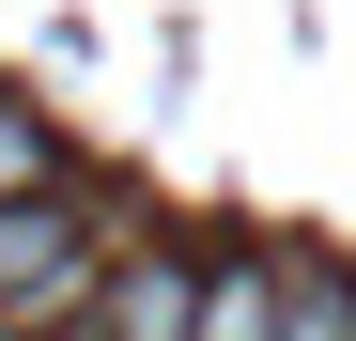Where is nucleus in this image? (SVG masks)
<instances>
[{
    "label": "nucleus",
    "instance_id": "f257e3e1",
    "mask_svg": "<svg viewBox=\"0 0 356 341\" xmlns=\"http://www.w3.org/2000/svg\"><path fill=\"white\" fill-rule=\"evenodd\" d=\"M124 248L140 233L93 217V202H16L0 217V326H93V295H108Z\"/></svg>",
    "mask_w": 356,
    "mask_h": 341
},
{
    "label": "nucleus",
    "instance_id": "f03ea898",
    "mask_svg": "<svg viewBox=\"0 0 356 341\" xmlns=\"http://www.w3.org/2000/svg\"><path fill=\"white\" fill-rule=\"evenodd\" d=\"M202 310H217V264L140 233L124 264H108V295H93V326H78V341H202Z\"/></svg>",
    "mask_w": 356,
    "mask_h": 341
},
{
    "label": "nucleus",
    "instance_id": "7ed1b4c3",
    "mask_svg": "<svg viewBox=\"0 0 356 341\" xmlns=\"http://www.w3.org/2000/svg\"><path fill=\"white\" fill-rule=\"evenodd\" d=\"M294 279H310V264L232 248V264H217V310H202V341H294Z\"/></svg>",
    "mask_w": 356,
    "mask_h": 341
},
{
    "label": "nucleus",
    "instance_id": "20e7f679",
    "mask_svg": "<svg viewBox=\"0 0 356 341\" xmlns=\"http://www.w3.org/2000/svg\"><path fill=\"white\" fill-rule=\"evenodd\" d=\"M16 202H47V125L0 109V217H16Z\"/></svg>",
    "mask_w": 356,
    "mask_h": 341
}]
</instances>
